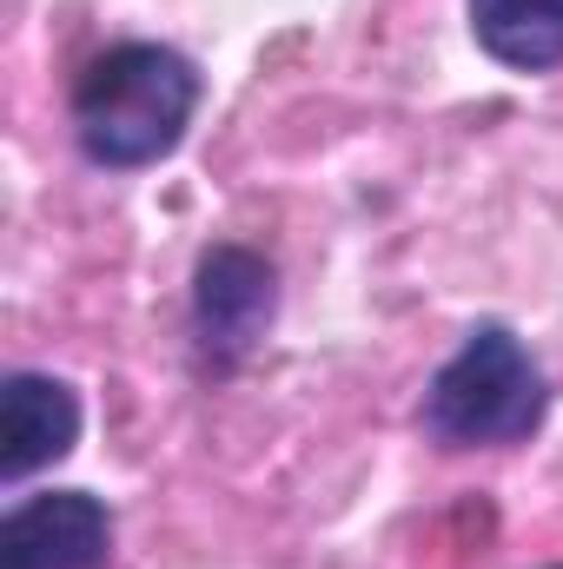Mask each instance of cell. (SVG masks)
Here are the masks:
<instances>
[{
    "instance_id": "cell-2",
    "label": "cell",
    "mask_w": 563,
    "mask_h": 569,
    "mask_svg": "<svg viewBox=\"0 0 563 569\" xmlns=\"http://www.w3.org/2000/svg\"><path fill=\"white\" fill-rule=\"evenodd\" d=\"M544 371L531 358V345L511 325H471L457 358L431 378L418 425L444 450H491V443H517L544 425Z\"/></svg>"
},
{
    "instance_id": "cell-1",
    "label": "cell",
    "mask_w": 563,
    "mask_h": 569,
    "mask_svg": "<svg viewBox=\"0 0 563 569\" xmlns=\"http://www.w3.org/2000/svg\"><path fill=\"white\" fill-rule=\"evenodd\" d=\"M192 107H199V67L179 47L120 40L93 53L87 73L73 80V140L93 166L134 172L186 140Z\"/></svg>"
},
{
    "instance_id": "cell-5",
    "label": "cell",
    "mask_w": 563,
    "mask_h": 569,
    "mask_svg": "<svg viewBox=\"0 0 563 569\" xmlns=\"http://www.w3.org/2000/svg\"><path fill=\"white\" fill-rule=\"evenodd\" d=\"M80 437V398L60 378L40 371H13L0 385V477L27 483L33 470L60 463Z\"/></svg>"
},
{
    "instance_id": "cell-4",
    "label": "cell",
    "mask_w": 563,
    "mask_h": 569,
    "mask_svg": "<svg viewBox=\"0 0 563 569\" xmlns=\"http://www.w3.org/2000/svg\"><path fill=\"white\" fill-rule=\"evenodd\" d=\"M113 557V510L87 490L20 497L0 523V569H100Z\"/></svg>"
},
{
    "instance_id": "cell-3",
    "label": "cell",
    "mask_w": 563,
    "mask_h": 569,
    "mask_svg": "<svg viewBox=\"0 0 563 569\" xmlns=\"http://www.w3.org/2000/svg\"><path fill=\"white\" fill-rule=\"evenodd\" d=\"M279 311V279L259 252L246 246H213L199 259V279H192V338H199V358L233 371L273 325Z\"/></svg>"
},
{
    "instance_id": "cell-6",
    "label": "cell",
    "mask_w": 563,
    "mask_h": 569,
    "mask_svg": "<svg viewBox=\"0 0 563 569\" xmlns=\"http://www.w3.org/2000/svg\"><path fill=\"white\" fill-rule=\"evenodd\" d=\"M471 33L491 60L544 73L563 60V0H471Z\"/></svg>"
}]
</instances>
